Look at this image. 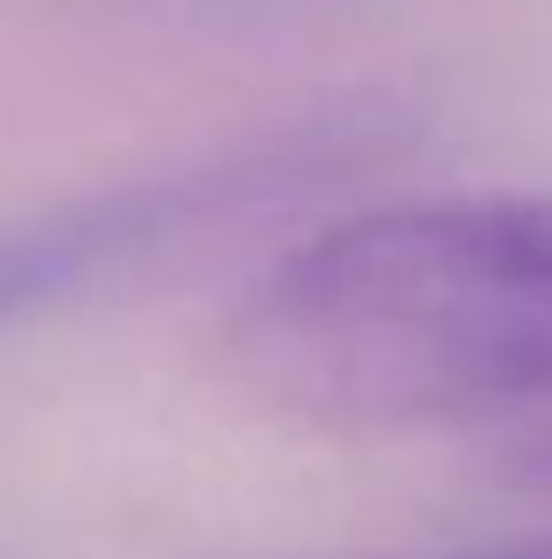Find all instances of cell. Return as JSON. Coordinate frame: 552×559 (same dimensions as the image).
<instances>
[{"label": "cell", "mask_w": 552, "mask_h": 559, "mask_svg": "<svg viewBox=\"0 0 552 559\" xmlns=\"http://www.w3.org/2000/svg\"><path fill=\"white\" fill-rule=\"evenodd\" d=\"M276 418L361 439H468L552 496V191L389 199L276 248L220 326Z\"/></svg>", "instance_id": "6da1fadb"}, {"label": "cell", "mask_w": 552, "mask_h": 559, "mask_svg": "<svg viewBox=\"0 0 552 559\" xmlns=\"http://www.w3.org/2000/svg\"><path fill=\"white\" fill-rule=\"evenodd\" d=\"M361 164H375V121H312L241 142V150L206 156L192 170H170V178L85 199L57 219H36V227H14L0 234V326L71 305L85 290L149 276L156 262L220 241L227 227L290 213L298 199H312L319 185Z\"/></svg>", "instance_id": "7a4b0ae2"}, {"label": "cell", "mask_w": 552, "mask_h": 559, "mask_svg": "<svg viewBox=\"0 0 552 559\" xmlns=\"http://www.w3.org/2000/svg\"><path fill=\"white\" fill-rule=\"evenodd\" d=\"M432 559H552V532H539V538H503V546H468V552H432Z\"/></svg>", "instance_id": "3957f363"}]
</instances>
